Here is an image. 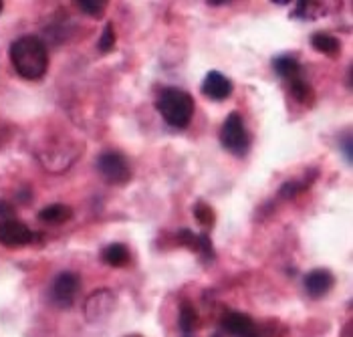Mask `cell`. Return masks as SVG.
<instances>
[{"label":"cell","mask_w":353,"mask_h":337,"mask_svg":"<svg viewBox=\"0 0 353 337\" xmlns=\"http://www.w3.org/2000/svg\"><path fill=\"white\" fill-rule=\"evenodd\" d=\"M220 327L232 337H263L261 327L241 311H226L222 315Z\"/></svg>","instance_id":"cell-7"},{"label":"cell","mask_w":353,"mask_h":337,"mask_svg":"<svg viewBox=\"0 0 353 337\" xmlns=\"http://www.w3.org/2000/svg\"><path fill=\"white\" fill-rule=\"evenodd\" d=\"M2 6H4V2H2V0H0V12H2Z\"/></svg>","instance_id":"cell-23"},{"label":"cell","mask_w":353,"mask_h":337,"mask_svg":"<svg viewBox=\"0 0 353 337\" xmlns=\"http://www.w3.org/2000/svg\"><path fill=\"white\" fill-rule=\"evenodd\" d=\"M12 214H14L12 204H8L6 200H0V218L2 221H8V218H12Z\"/></svg>","instance_id":"cell-21"},{"label":"cell","mask_w":353,"mask_h":337,"mask_svg":"<svg viewBox=\"0 0 353 337\" xmlns=\"http://www.w3.org/2000/svg\"><path fill=\"white\" fill-rule=\"evenodd\" d=\"M194 218L200 223V225L204 226V228H210V226L214 225V210L206 204V202H196V206H194Z\"/></svg>","instance_id":"cell-17"},{"label":"cell","mask_w":353,"mask_h":337,"mask_svg":"<svg viewBox=\"0 0 353 337\" xmlns=\"http://www.w3.org/2000/svg\"><path fill=\"white\" fill-rule=\"evenodd\" d=\"M115 295L109 289H99L93 291L87 299H85V319L89 323H103L105 319L111 317V313L115 311Z\"/></svg>","instance_id":"cell-6"},{"label":"cell","mask_w":353,"mask_h":337,"mask_svg":"<svg viewBox=\"0 0 353 337\" xmlns=\"http://www.w3.org/2000/svg\"><path fill=\"white\" fill-rule=\"evenodd\" d=\"M291 93H293V97L303 103V105H313L315 103V91H313V87L307 83V81H303V79H293L291 81Z\"/></svg>","instance_id":"cell-16"},{"label":"cell","mask_w":353,"mask_h":337,"mask_svg":"<svg viewBox=\"0 0 353 337\" xmlns=\"http://www.w3.org/2000/svg\"><path fill=\"white\" fill-rule=\"evenodd\" d=\"M128 337H141V336H128Z\"/></svg>","instance_id":"cell-24"},{"label":"cell","mask_w":353,"mask_h":337,"mask_svg":"<svg viewBox=\"0 0 353 337\" xmlns=\"http://www.w3.org/2000/svg\"><path fill=\"white\" fill-rule=\"evenodd\" d=\"M333 283H335V277H333L331 271L315 269L305 277V289L313 299H319V297H323L333 289Z\"/></svg>","instance_id":"cell-10"},{"label":"cell","mask_w":353,"mask_h":337,"mask_svg":"<svg viewBox=\"0 0 353 337\" xmlns=\"http://www.w3.org/2000/svg\"><path fill=\"white\" fill-rule=\"evenodd\" d=\"M208 4H212V6H222V4H230V0H210Z\"/></svg>","instance_id":"cell-22"},{"label":"cell","mask_w":353,"mask_h":337,"mask_svg":"<svg viewBox=\"0 0 353 337\" xmlns=\"http://www.w3.org/2000/svg\"><path fill=\"white\" fill-rule=\"evenodd\" d=\"M10 61L23 79L34 81L49 69V51L39 37L25 34L10 45Z\"/></svg>","instance_id":"cell-1"},{"label":"cell","mask_w":353,"mask_h":337,"mask_svg":"<svg viewBox=\"0 0 353 337\" xmlns=\"http://www.w3.org/2000/svg\"><path fill=\"white\" fill-rule=\"evenodd\" d=\"M202 93L212 101H224L232 93V81L220 71H210L202 81Z\"/></svg>","instance_id":"cell-9"},{"label":"cell","mask_w":353,"mask_h":337,"mask_svg":"<svg viewBox=\"0 0 353 337\" xmlns=\"http://www.w3.org/2000/svg\"><path fill=\"white\" fill-rule=\"evenodd\" d=\"M180 329L184 337H190L198 329V313L190 301H184L180 307Z\"/></svg>","instance_id":"cell-15"},{"label":"cell","mask_w":353,"mask_h":337,"mask_svg":"<svg viewBox=\"0 0 353 337\" xmlns=\"http://www.w3.org/2000/svg\"><path fill=\"white\" fill-rule=\"evenodd\" d=\"M113 47H115V28H113L111 23H108L105 28H103V32H101V37H99L97 49H99L101 53H109Z\"/></svg>","instance_id":"cell-19"},{"label":"cell","mask_w":353,"mask_h":337,"mask_svg":"<svg viewBox=\"0 0 353 337\" xmlns=\"http://www.w3.org/2000/svg\"><path fill=\"white\" fill-rule=\"evenodd\" d=\"M34 241L32 230L25 223L8 218V221H0V243L4 247L17 249V247H25Z\"/></svg>","instance_id":"cell-8"},{"label":"cell","mask_w":353,"mask_h":337,"mask_svg":"<svg viewBox=\"0 0 353 337\" xmlns=\"http://www.w3.org/2000/svg\"><path fill=\"white\" fill-rule=\"evenodd\" d=\"M83 12L91 14V17H101L108 8V2L105 0H77L75 2Z\"/></svg>","instance_id":"cell-18"},{"label":"cell","mask_w":353,"mask_h":337,"mask_svg":"<svg viewBox=\"0 0 353 337\" xmlns=\"http://www.w3.org/2000/svg\"><path fill=\"white\" fill-rule=\"evenodd\" d=\"M220 143L226 152L243 158L248 154L250 147V136L246 132L245 119L239 112L228 113V117L224 119L222 127H220Z\"/></svg>","instance_id":"cell-3"},{"label":"cell","mask_w":353,"mask_h":337,"mask_svg":"<svg viewBox=\"0 0 353 337\" xmlns=\"http://www.w3.org/2000/svg\"><path fill=\"white\" fill-rule=\"evenodd\" d=\"M156 108L163 117V121L176 130L186 127L194 117V99L190 93L178 89V87H168L163 89L156 101Z\"/></svg>","instance_id":"cell-2"},{"label":"cell","mask_w":353,"mask_h":337,"mask_svg":"<svg viewBox=\"0 0 353 337\" xmlns=\"http://www.w3.org/2000/svg\"><path fill=\"white\" fill-rule=\"evenodd\" d=\"M272 69H274V73H276L279 77H283V79H291V81H293V79H297L301 73L299 61L291 55L274 57V59H272Z\"/></svg>","instance_id":"cell-11"},{"label":"cell","mask_w":353,"mask_h":337,"mask_svg":"<svg viewBox=\"0 0 353 337\" xmlns=\"http://www.w3.org/2000/svg\"><path fill=\"white\" fill-rule=\"evenodd\" d=\"M311 45H313L315 51H319V53H323L327 57H335L341 49V43L337 41V37H333L329 32H315L311 37Z\"/></svg>","instance_id":"cell-13"},{"label":"cell","mask_w":353,"mask_h":337,"mask_svg":"<svg viewBox=\"0 0 353 337\" xmlns=\"http://www.w3.org/2000/svg\"><path fill=\"white\" fill-rule=\"evenodd\" d=\"M97 170L109 184L125 186L132 180V166L128 158L119 152H105L97 158Z\"/></svg>","instance_id":"cell-4"},{"label":"cell","mask_w":353,"mask_h":337,"mask_svg":"<svg viewBox=\"0 0 353 337\" xmlns=\"http://www.w3.org/2000/svg\"><path fill=\"white\" fill-rule=\"evenodd\" d=\"M39 218L49 225H63L73 218V208L67 204H51L39 212Z\"/></svg>","instance_id":"cell-12"},{"label":"cell","mask_w":353,"mask_h":337,"mask_svg":"<svg viewBox=\"0 0 353 337\" xmlns=\"http://www.w3.org/2000/svg\"><path fill=\"white\" fill-rule=\"evenodd\" d=\"M130 258H132V256H130L128 247L121 245V243H113V245H109L108 249L103 251V261L108 263L109 267L121 269V267L130 265Z\"/></svg>","instance_id":"cell-14"},{"label":"cell","mask_w":353,"mask_h":337,"mask_svg":"<svg viewBox=\"0 0 353 337\" xmlns=\"http://www.w3.org/2000/svg\"><path fill=\"white\" fill-rule=\"evenodd\" d=\"M341 152H343V156H345L347 164H352L353 162V143H352V136H350V134H347V136H345V140H343Z\"/></svg>","instance_id":"cell-20"},{"label":"cell","mask_w":353,"mask_h":337,"mask_svg":"<svg viewBox=\"0 0 353 337\" xmlns=\"http://www.w3.org/2000/svg\"><path fill=\"white\" fill-rule=\"evenodd\" d=\"M79 289H81V279L77 273H71V271H65L61 275H57L51 287V299L59 309H69L77 295H79Z\"/></svg>","instance_id":"cell-5"}]
</instances>
